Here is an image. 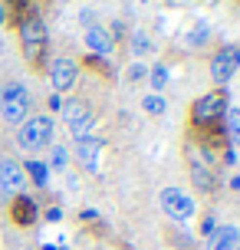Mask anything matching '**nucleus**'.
Returning a JSON list of instances; mask_svg holds the SVG:
<instances>
[{
	"label": "nucleus",
	"instance_id": "2eb2a0df",
	"mask_svg": "<svg viewBox=\"0 0 240 250\" xmlns=\"http://www.w3.org/2000/svg\"><path fill=\"white\" fill-rule=\"evenodd\" d=\"M23 175L26 178H33V185L37 188H50V168H46V162L43 158H26L23 162Z\"/></svg>",
	"mask_w": 240,
	"mask_h": 250
},
{
	"label": "nucleus",
	"instance_id": "423d86ee",
	"mask_svg": "<svg viewBox=\"0 0 240 250\" xmlns=\"http://www.w3.org/2000/svg\"><path fill=\"white\" fill-rule=\"evenodd\" d=\"M158 204H161V211L168 214L175 224H188L191 217L198 214V204H194V198H191L188 191H181V188H161Z\"/></svg>",
	"mask_w": 240,
	"mask_h": 250
},
{
	"label": "nucleus",
	"instance_id": "aec40b11",
	"mask_svg": "<svg viewBox=\"0 0 240 250\" xmlns=\"http://www.w3.org/2000/svg\"><path fill=\"white\" fill-rule=\"evenodd\" d=\"M141 109H145L148 115H164V112H168V99H164V96H155V92H148V96L141 99Z\"/></svg>",
	"mask_w": 240,
	"mask_h": 250
},
{
	"label": "nucleus",
	"instance_id": "393cba45",
	"mask_svg": "<svg viewBox=\"0 0 240 250\" xmlns=\"http://www.w3.org/2000/svg\"><path fill=\"white\" fill-rule=\"evenodd\" d=\"M214 227H217V217H214V214H207V217H204V221H201V234H204V237H207V234H211Z\"/></svg>",
	"mask_w": 240,
	"mask_h": 250
},
{
	"label": "nucleus",
	"instance_id": "f03ea898",
	"mask_svg": "<svg viewBox=\"0 0 240 250\" xmlns=\"http://www.w3.org/2000/svg\"><path fill=\"white\" fill-rule=\"evenodd\" d=\"M20 50H23V60L40 69V66H46V43H50V33H46V23H43V17L40 13H30L20 20Z\"/></svg>",
	"mask_w": 240,
	"mask_h": 250
},
{
	"label": "nucleus",
	"instance_id": "b1692460",
	"mask_svg": "<svg viewBox=\"0 0 240 250\" xmlns=\"http://www.w3.org/2000/svg\"><path fill=\"white\" fill-rule=\"evenodd\" d=\"M79 23H82V30H86V26H92V23H96V10L82 7V10H79Z\"/></svg>",
	"mask_w": 240,
	"mask_h": 250
},
{
	"label": "nucleus",
	"instance_id": "9b49d317",
	"mask_svg": "<svg viewBox=\"0 0 240 250\" xmlns=\"http://www.w3.org/2000/svg\"><path fill=\"white\" fill-rule=\"evenodd\" d=\"M82 43H86V50H92L99 60H112L115 56V40L109 37V30L102 23H92L82 30Z\"/></svg>",
	"mask_w": 240,
	"mask_h": 250
},
{
	"label": "nucleus",
	"instance_id": "6e6552de",
	"mask_svg": "<svg viewBox=\"0 0 240 250\" xmlns=\"http://www.w3.org/2000/svg\"><path fill=\"white\" fill-rule=\"evenodd\" d=\"M23 188H26L23 162H17L13 155H0V204L23 194Z\"/></svg>",
	"mask_w": 240,
	"mask_h": 250
},
{
	"label": "nucleus",
	"instance_id": "9d476101",
	"mask_svg": "<svg viewBox=\"0 0 240 250\" xmlns=\"http://www.w3.org/2000/svg\"><path fill=\"white\" fill-rule=\"evenodd\" d=\"M105 148V138L102 135H79L73 138V151H76V162L86 171H99V151Z\"/></svg>",
	"mask_w": 240,
	"mask_h": 250
},
{
	"label": "nucleus",
	"instance_id": "412c9836",
	"mask_svg": "<svg viewBox=\"0 0 240 250\" xmlns=\"http://www.w3.org/2000/svg\"><path fill=\"white\" fill-rule=\"evenodd\" d=\"M207 40H211V26H207V23H194V30L188 33V46H194V50H198V46H204V43H207Z\"/></svg>",
	"mask_w": 240,
	"mask_h": 250
},
{
	"label": "nucleus",
	"instance_id": "6ab92c4d",
	"mask_svg": "<svg viewBox=\"0 0 240 250\" xmlns=\"http://www.w3.org/2000/svg\"><path fill=\"white\" fill-rule=\"evenodd\" d=\"M128 43H132V56H135V60H141V56H148V53H152V40H148V33L139 30V26L132 30Z\"/></svg>",
	"mask_w": 240,
	"mask_h": 250
},
{
	"label": "nucleus",
	"instance_id": "cd10ccee",
	"mask_svg": "<svg viewBox=\"0 0 240 250\" xmlns=\"http://www.w3.org/2000/svg\"><path fill=\"white\" fill-rule=\"evenodd\" d=\"M46 221H50V224L63 221V208H50V211H46Z\"/></svg>",
	"mask_w": 240,
	"mask_h": 250
},
{
	"label": "nucleus",
	"instance_id": "a211bd4d",
	"mask_svg": "<svg viewBox=\"0 0 240 250\" xmlns=\"http://www.w3.org/2000/svg\"><path fill=\"white\" fill-rule=\"evenodd\" d=\"M148 86H152V92L155 96H164V86H168V79H171V73H168V66L164 62H155L152 69H148Z\"/></svg>",
	"mask_w": 240,
	"mask_h": 250
},
{
	"label": "nucleus",
	"instance_id": "4be33fe9",
	"mask_svg": "<svg viewBox=\"0 0 240 250\" xmlns=\"http://www.w3.org/2000/svg\"><path fill=\"white\" fill-rule=\"evenodd\" d=\"M145 76H148V66H145L141 60H135L132 66H128V83H141Z\"/></svg>",
	"mask_w": 240,
	"mask_h": 250
},
{
	"label": "nucleus",
	"instance_id": "f257e3e1",
	"mask_svg": "<svg viewBox=\"0 0 240 250\" xmlns=\"http://www.w3.org/2000/svg\"><path fill=\"white\" fill-rule=\"evenodd\" d=\"M33 102H37V96L30 92L26 83H20V79L3 83L0 86V122H7V125L26 122L33 115Z\"/></svg>",
	"mask_w": 240,
	"mask_h": 250
},
{
	"label": "nucleus",
	"instance_id": "dca6fc26",
	"mask_svg": "<svg viewBox=\"0 0 240 250\" xmlns=\"http://www.w3.org/2000/svg\"><path fill=\"white\" fill-rule=\"evenodd\" d=\"M46 168H50V171H66V168H69V145L53 142L50 145V158H46Z\"/></svg>",
	"mask_w": 240,
	"mask_h": 250
},
{
	"label": "nucleus",
	"instance_id": "7ed1b4c3",
	"mask_svg": "<svg viewBox=\"0 0 240 250\" xmlns=\"http://www.w3.org/2000/svg\"><path fill=\"white\" fill-rule=\"evenodd\" d=\"M53 135H56L53 119H50V115H43V112H37V115H30L26 122H20V128H17V148L37 158L43 148H50V145H53Z\"/></svg>",
	"mask_w": 240,
	"mask_h": 250
},
{
	"label": "nucleus",
	"instance_id": "5701e85b",
	"mask_svg": "<svg viewBox=\"0 0 240 250\" xmlns=\"http://www.w3.org/2000/svg\"><path fill=\"white\" fill-rule=\"evenodd\" d=\"M105 30H109V37H112V40H122V37H125V33H128V30H125V23H122V20H112V26H105Z\"/></svg>",
	"mask_w": 240,
	"mask_h": 250
},
{
	"label": "nucleus",
	"instance_id": "ddd939ff",
	"mask_svg": "<svg viewBox=\"0 0 240 250\" xmlns=\"http://www.w3.org/2000/svg\"><path fill=\"white\" fill-rule=\"evenodd\" d=\"M204 250H240V227L237 224H217L204 237Z\"/></svg>",
	"mask_w": 240,
	"mask_h": 250
},
{
	"label": "nucleus",
	"instance_id": "f3484780",
	"mask_svg": "<svg viewBox=\"0 0 240 250\" xmlns=\"http://www.w3.org/2000/svg\"><path fill=\"white\" fill-rule=\"evenodd\" d=\"M224 135H227L230 148H240V109H227L224 112Z\"/></svg>",
	"mask_w": 240,
	"mask_h": 250
},
{
	"label": "nucleus",
	"instance_id": "c756f323",
	"mask_svg": "<svg viewBox=\"0 0 240 250\" xmlns=\"http://www.w3.org/2000/svg\"><path fill=\"white\" fill-rule=\"evenodd\" d=\"M230 191H240V175H234V178H230Z\"/></svg>",
	"mask_w": 240,
	"mask_h": 250
},
{
	"label": "nucleus",
	"instance_id": "4468645a",
	"mask_svg": "<svg viewBox=\"0 0 240 250\" xmlns=\"http://www.w3.org/2000/svg\"><path fill=\"white\" fill-rule=\"evenodd\" d=\"M188 171H191V185L198 188L201 194H214V188H217V171L214 168H207L198 155H188Z\"/></svg>",
	"mask_w": 240,
	"mask_h": 250
},
{
	"label": "nucleus",
	"instance_id": "1a4fd4ad",
	"mask_svg": "<svg viewBox=\"0 0 240 250\" xmlns=\"http://www.w3.org/2000/svg\"><path fill=\"white\" fill-rule=\"evenodd\" d=\"M46 79H50V86L56 96H63L69 89L79 83V62L69 60V56H53L46 62Z\"/></svg>",
	"mask_w": 240,
	"mask_h": 250
},
{
	"label": "nucleus",
	"instance_id": "39448f33",
	"mask_svg": "<svg viewBox=\"0 0 240 250\" xmlns=\"http://www.w3.org/2000/svg\"><path fill=\"white\" fill-rule=\"evenodd\" d=\"M63 125L69 128V135L79 138V135H92V128H96V109L82 99H63Z\"/></svg>",
	"mask_w": 240,
	"mask_h": 250
},
{
	"label": "nucleus",
	"instance_id": "0eeeda50",
	"mask_svg": "<svg viewBox=\"0 0 240 250\" xmlns=\"http://www.w3.org/2000/svg\"><path fill=\"white\" fill-rule=\"evenodd\" d=\"M240 69V46H220L207 62V73L214 89H227V83L234 79V73Z\"/></svg>",
	"mask_w": 240,
	"mask_h": 250
},
{
	"label": "nucleus",
	"instance_id": "a878e982",
	"mask_svg": "<svg viewBox=\"0 0 240 250\" xmlns=\"http://www.w3.org/2000/svg\"><path fill=\"white\" fill-rule=\"evenodd\" d=\"M220 165H237V148H230V145H227V148H224V162H220Z\"/></svg>",
	"mask_w": 240,
	"mask_h": 250
},
{
	"label": "nucleus",
	"instance_id": "bb28decb",
	"mask_svg": "<svg viewBox=\"0 0 240 250\" xmlns=\"http://www.w3.org/2000/svg\"><path fill=\"white\" fill-rule=\"evenodd\" d=\"M60 109H63V96H56V92H53V96H50V112L60 115Z\"/></svg>",
	"mask_w": 240,
	"mask_h": 250
},
{
	"label": "nucleus",
	"instance_id": "20e7f679",
	"mask_svg": "<svg viewBox=\"0 0 240 250\" xmlns=\"http://www.w3.org/2000/svg\"><path fill=\"white\" fill-rule=\"evenodd\" d=\"M230 109V99H227V89H211L194 99L191 105V125L194 128H204V125H214V122H224V112Z\"/></svg>",
	"mask_w": 240,
	"mask_h": 250
},
{
	"label": "nucleus",
	"instance_id": "c85d7f7f",
	"mask_svg": "<svg viewBox=\"0 0 240 250\" xmlns=\"http://www.w3.org/2000/svg\"><path fill=\"white\" fill-rule=\"evenodd\" d=\"M7 20H10V13H7V3H3V0H0V26L7 23Z\"/></svg>",
	"mask_w": 240,
	"mask_h": 250
},
{
	"label": "nucleus",
	"instance_id": "f8f14e48",
	"mask_svg": "<svg viewBox=\"0 0 240 250\" xmlns=\"http://www.w3.org/2000/svg\"><path fill=\"white\" fill-rule=\"evenodd\" d=\"M10 221L17 227H33L40 221V204L30 194H17V198H10Z\"/></svg>",
	"mask_w": 240,
	"mask_h": 250
}]
</instances>
